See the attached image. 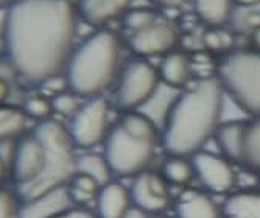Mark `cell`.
I'll list each match as a JSON object with an SVG mask.
<instances>
[{"label":"cell","instance_id":"33","mask_svg":"<svg viewBox=\"0 0 260 218\" xmlns=\"http://www.w3.org/2000/svg\"><path fill=\"white\" fill-rule=\"evenodd\" d=\"M8 92H10V87H8V83L4 80V78H0V105H2L5 100H7V97H8Z\"/></svg>","mask_w":260,"mask_h":218},{"label":"cell","instance_id":"7","mask_svg":"<svg viewBox=\"0 0 260 218\" xmlns=\"http://www.w3.org/2000/svg\"><path fill=\"white\" fill-rule=\"evenodd\" d=\"M159 81V70L147 59L136 58L129 61L117 77V106L125 112L139 109L153 99Z\"/></svg>","mask_w":260,"mask_h":218},{"label":"cell","instance_id":"28","mask_svg":"<svg viewBox=\"0 0 260 218\" xmlns=\"http://www.w3.org/2000/svg\"><path fill=\"white\" fill-rule=\"evenodd\" d=\"M77 94H69V92H58L55 97H52V105H53V112L64 115V117H72L78 108L81 106L77 100Z\"/></svg>","mask_w":260,"mask_h":218},{"label":"cell","instance_id":"18","mask_svg":"<svg viewBox=\"0 0 260 218\" xmlns=\"http://www.w3.org/2000/svg\"><path fill=\"white\" fill-rule=\"evenodd\" d=\"M234 5V0H193L197 16L212 28L226 25L232 17Z\"/></svg>","mask_w":260,"mask_h":218},{"label":"cell","instance_id":"26","mask_svg":"<svg viewBox=\"0 0 260 218\" xmlns=\"http://www.w3.org/2000/svg\"><path fill=\"white\" fill-rule=\"evenodd\" d=\"M23 112L27 114V117H31L39 122L49 120L50 115L53 114V105L52 99H47L44 95H33L30 99H27L25 105H23Z\"/></svg>","mask_w":260,"mask_h":218},{"label":"cell","instance_id":"11","mask_svg":"<svg viewBox=\"0 0 260 218\" xmlns=\"http://www.w3.org/2000/svg\"><path fill=\"white\" fill-rule=\"evenodd\" d=\"M195 176L203 187L214 193H226L235 184V173L228 159L207 151H198L190 156Z\"/></svg>","mask_w":260,"mask_h":218},{"label":"cell","instance_id":"30","mask_svg":"<svg viewBox=\"0 0 260 218\" xmlns=\"http://www.w3.org/2000/svg\"><path fill=\"white\" fill-rule=\"evenodd\" d=\"M122 218H148V212L142 210L137 206H131Z\"/></svg>","mask_w":260,"mask_h":218},{"label":"cell","instance_id":"27","mask_svg":"<svg viewBox=\"0 0 260 218\" xmlns=\"http://www.w3.org/2000/svg\"><path fill=\"white\" fill-rule=\"evenodd\" d=\"M20 197L10 189H0V218H20Z\"/></svg>","mask_w":260,"mask_h":218},{"label":"cell","instance_id":"23","mask_svg":"<svg viewBox=\"0 0 260 218\" xmlns=\"http://www.w3.org/2000/svg\"><path fill=\"white\" fill-rule=\"evenodd\" d=\"M77 172L89 175L100 185L111 182V175H112V170H111L105 154L99 156L93 153H87V154L77 158Z\"/></svg>","mask_w":260,"mask_h":218},{"label":"cell","instance_id":"9","mask_svg":"<svg viewBox=\"0 0 260 218\" xmlns=\"http://www.w3.org/2000/svg\"><path fill=\"white\" fill-rule=\"evenodd\" d=\"M179 42V32L172 22L157 19L145 30L128 36L131 50L140 56L167 55L173 52Z\"/></svg>","mask_w":260,"mask_h":218},{"label":"cell","instance_id":"1","mask_svg":"<svg viewBox=\"0 0 260 218\" xmlns=\"http://www.w3.org/2000/svg\"><path fill=\"white\" fill-rule=\"evenodd\" d=\"M77 10L69 0H14L5 19L10 64L30 84L53 80L74 52Z\"/></svg>","mask_w":260,"mask_h":218},{"label":"cell","instance_id":"15","mask_svg":"<svg viewBox=\"0 0 260 218\" xmlns=\"http://www.w3.org/2000/svg\"><path fill=\"white\" fill-rule=\"evenodd\" d=\"M178 218H220L221 210L209 195L197 190H185L176 204Z\"/></svg>","mask_w":260,"mask_h":218},{"label":"cell","instance_id":"4","mask_svg":"<svg viewBox=\"0 0 260 218\" xmlns=\"http://www.w3.org/2000/svg\"><path fill=\"white\" fill-rule=\"evenodd\" d=\"M122 42L112 32L100 30L83 41L70 55L67 86L78 97H97L120 74Z\"/></svg>","mask_w":260,"mask_h":218},{"label":"cell","instance_id":"12","mask_svg":"<svg viewBox=\"0 0 260 218\" xmlns=\"http://www.w3.org/2000/svg\"><path fill=\"white\" fill-rule=\"evenodd\" d=\"M74 207L75 203L69 195L67 185H61L36 198L23 201L20 218H56Z\"/></svg>","mask_w":260,"mask_h":218},{"label":"cell","instance_id":"20","mask_svg":"<svg viewBox=\"0 0 260 218\" xmlns=\"http://www.w3.org/2000/svg\"><path fill=\"white\" fill-rule=\"evenodd\" d=\"M245 122H228L218 127L215 139L218 147L226 156V159L239 164L240 148H242V136H243Z\"/></svg>","mask_w":260,"mask_h":218},{"label":"cell","instance_id":"2","mask_svg":"<svg viewBox=\"0 0 260 218\" xmlns=\"http://www.w3.org/2000/svg\"><path fill=\"white\" fill-rule=\"evenodd\" d=\"M75 143L69 131L53 120H44L19 137L11 158V176L22 201L67 185L77 173Z\"/></svg>","mask_w":260,"mask_h":218},{"label":"cell","instance_id":"16","mask_svg":"<svg viewBox=\"0 0 260 218\" xmlns=\"http://www.w3.org/2000/svg\"><path fill=\"white\" fill-rule=\"evenodd\" d=\"M239 165L252 173H260V115L245 122Z\"/></svg>","mask_w":260,"mask_h":218},{"label":"cell","instance_id":"38","mask_svg":"<svg viewBox=\"0 0 260 218\" xmlns=\"http://www.w3.org/2000/svg\"><path fill=\"white\" fill-rule=\"evenodd\" d=\"M153 218H170V216H164V215H156V216H153Z\"/></svg>","mask_w":260,"mask_h":218},{"label":"cell","instance_id":"25","mask_svg":"<svg viewBox=\"0 0 260 218\" xmlns=\"http://www.w3.org/2000/svg\"><path fill=\"white\" fill-rule=\"evenodd\" d=\"M157 14L153 10L148 8H136L131 11H126L123 14V27L126 35H134L137 32L145 30L147 27H150L151 23H154L157 20Z\"/></svg>","mask_w":260,"mask_h":218},{"label":"cell","instance_id":"24","mask_svg":"<svg viewBox=\"0 0 260 218\" xmlns=\"http://www.w3.org/2000/svg\"><path fill=\"white\" fill-rule=\"evenodd\" d=\"M100 187L102 185L95 179L80 172H77L67 184L69 195L75 204H86L92 200H97Z\"/></svg>","mask_w":260,"mask_h":218},{"label":"cell","instance_id":"8","mask_svg":"<svg viewBox=\"0 0 260 218\" xmlns=\"http://www.w3.org/2000/svg\"><path fill=\"white\" fill-rule=\"evenodd\" d=\"M109 122V105L103 97H90L78 108V111L70 117V125L67 128L75 147L92 148L105 142L108 136Z\"/></svg>","mask_w":260,"mask_h":218},{"label":"cell","instance_id":"36","mask_svg":"<svg viewBox=\"0 0 260 218\" xmlns=\"http://www.w3.org/2000/svg\"><path fill=\"white\" fill-rule=\"evenodd\" d=\"M5 172H7V165H5V161L0 158V179L5 176Z\"/></svg>","mask_w":260,"mask_h":218},{"label":"cell","instance_id":"19","mask_svg":"<svg viewBox=\"0 0 260 218\" xmlns=\"http://www.w3.org/2000/svg\"><path fill=\"white\" fill-rule=\"evenodd\" d=\"M221 215L223 218H260V193H234L224 201Z\"/></svg>","mask_w":260,"mask_h":218},{"label":"cell","instance_id":"21","mask_svg":"<svg viewBox=\"0 0 260 218\" xmlns=\"http://www.w3.org/2000/svg\"><path fill=\"white\" fill-rule=\"evenodd\" d=\"M27 114L13 106H0V145L23 136L27 128Z\"/></svg>","mask_w":260,"mask_h":218},{"label":"cell","instance_id":"29","mask_svg":"<svg viewBox=\"0 0 260 218\" xmlns=\"http://www.w3.org/2000/svg\"><path fill=\"white\" fill-rule=\"evenodd\" d=\"M226 38L228 36L224 33H220L217 30H209L204 35V44L210 50H223V48H226Z\"/></svg>","mask_w":260,"mask_h":218},{"label":"cell","instance_id":"22","mask_svg":"<svg viewBox=\"0 0 260 218\" xmlns=\"http://www.w3.org/2000/svg\"><path fill=\"white\" fill-rule=\"evenodd\" d=\"M162 176L170 184L187 187L195 178L192 161H187L185 156L170 154L162 165Z\"/></svg>","mask_w":260,"mask_h":218},{"label":"cell","instance_id":"37","mask_svg":"<svg viewBox=\"0 0 260 218\" xmlns=\"http://www.w3.org/2000/svg\"><path fill=\"white\" fill-rule=\"evenodd\" d=\"M14 0H0V8L2 7H7V5H11Z\"/></svg>","mask_w":260,"mask_h":218},{"label":"cell","instance_id":"31","mask_svg":"<svg viewBox=\"0 0 260 218\" xmlns=\"http://www.w3.org/2000/svg\"><path fill=\"white\" fill-rule=\"evenodd\" d=\"M56 218H93V216L89 215V213H86V212H83V210H77L74 207V209L67 210L66 213H62V215H59Z\"/></svg>","mask_w":260,"mask_h":218},{"label":"cell","instance_id":"32","mask_svg":"<svg viewBox=\"0 0 260 218\" xmlns=\"http://www.w3.org/2000/svg\"><path fill=\"white\" fill-rule=\"evenodd\" d=\"M154 4H159L162 7H170V8H176V7H181L184 5L187 0H153Z\"/></svg>","mask_w":260,"mask_h":218},{"label":"cell","instance_id":"17","mask_svg":"<svg viewBox=\"0 0 260 218\" xmlns=\"http://www.w3.org/2000/svg\"><path fill=\"white\" fill-rule=\"evenodd\" d=\"M160 80L172 87H182L192 77V63L182 52L173 50L165 55L159 67Z\"/></svg>","mask_w":260,"mask_h":218},{"label":"cell","instance_id":"13","mask_svg":"<svg viewBox=\"0 0 260 218\" xmlns=\"http://www.w3.org/2000/svg\"><path fill=\"white\" fill-rule=\"evenodd\" d=\"M97 216L99 218H122L131 207L129 189L120 182H108L100 187L97 195Z\"/></svg>","mask_w":260,"mask_h":218},{"label":"cell","instance_id":"35","mask_svg":"<svg viewBox=\"0 0 260 218\" xmlns=\"http://www.w3.org/2000/svg\"><path fill=\"white\" fill-rule=\"evenodd\" d=\"M252 42L255 45V48L260 52V27H257L254 32H252Z\"/></svg>","mask_w":260,"mask_h":218},{"label":"cell","instance_id":"5","mask_svg":"<svg viewBox=\"0 0 260 218\" xmlns=\"http://www.w3.org/2000/svg\"><path fill=\"white\" fill-rule=\"evenodd\" d=\"M159 133L154 122L142 112L128 111L105 139V158L112 173L136 176L145 172L156 156Z\"/></svg>","mask_w":260,"mask_h":218},{"label":"cell","instance_id":"3","mask_svg":"<svg viewBox=\"0 0 260 218\" xmlns=\"http://www.w3.org/2000/svg\"><path fill=\"white\" fill-rule=\"evenodd\" d=\"M223 87L217 78H204L182 92L165 117L162 145L172 156H192L214 137L223 111Z\"/></svg>","mask_w":260,"mask_h":218},{"label":"cell","instance_id":"34","mask_svg":"<svg viewBox=\"0 0 260 218\" xmlns=\"http://www.w3.org/2000/svg\"><path fill=\"white\" fill-rule=\"evenodd\" d=\"M235 4L240 5V7H246V8H251V7H255L260 4V0H234Z\"/></svg>","mask_w":260,"mask_h":218},{"label":"cell","instance_id":"14","mask_svg":"<svg viewBox=\"0 0 260 218\" xmlns=\"http://www.w3.org/2000/svg\"><path fill=\"white\" fill-rule=\"evenodd\" d=\"M133 0H78L77 13L90 25L103 23L123 16Z\"/></svg>","mask_w":260,"mask_h":218},{"label":"cell","instance_id":"6","mask_svg":"<svg viewBox=\"0 0 260 218\" xmlns=\"http://www.w3.org/2000/svg\"><path fill=\"white\" fill-rule=\"evenodd\" d=\"M217 80L245 112L260 115V52L234 50L218 64Z\"/></svg>","mask_w":260,"mask_h":218},{"label":"cell","instance_id":"10","mask_svg":"<svg viewBox=\"0 0 260 218\" xmlns=\"http://www.w3.org/2000/svg\"><path fill=\"white\" fill-rule=\"evenodd\" d=\"M129 195L134 206L148 213L164 212L172 201L167 179L159 173H153L148 170L134 176Z\"/></svg>","mask_w":260,"mask_h":218}]
</instances>
